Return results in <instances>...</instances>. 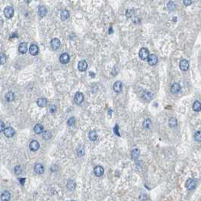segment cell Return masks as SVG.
Wrapping results in <instances>:
<instances>
[{"label": "cell", "instance_id": "1", "mask_svg": "<svg viewBox=\"0 0 201 201\" xmlns=\"http://www.w3.org/2000/svg\"><path fill=\"white\" fill-rule=\"evenodd\" d=\"M139 56L140 59L142 60H146L148 57L149 56V50H148L146 48H141L139 50Z\"/></svg>", "mask_w": 201, "mask_h": 201}, {"label": "cell", "instance_id": "2", "mask_svg": "<svg viewBox=\"0 0 201 201\" xmlns=\"http://www.w3.org/2000/svg\"><path fill=\"white\" fill-rule=\"evenodd\" d=\"M4 15L8 19L11 18L14 15V8L11 6H7L4 9Z\"/></svg>", "mask_w": 201, "mask_h": 201}, {"label": "cell", "instance_id": "3", "mask_svg": "<svg viewBox=\"0 0 201 201\" xmlns=\"http://www.w3.org/2000/svg\"><path fill=\"white\" fill-rule=\"evenodd\" d=\"M84 94L81 93V92H77L75 95V97H74V101L77 104V105H80L83 101H84Z\"/></svg>", "mask_w": 201, "mask_h": 201}, {"label": "cell", "instance_id": "4", "mask_svg": "<svg viewBox=\"0 0 201 201\" xmlns=\"http://www.w3.org/2000/svg\"><path fill=\"white\" fill-rule=\"evenodd\" d=\"M60 44H61V42H60V39H59V38H53V39L51 40V42H50L51 48L54 50H57V49H59L60 47Z\"/></svg>", "mask_w": 201, "mask_h": 201}, {"label": "cell", "instance_id": "5", "mask_svg": "<svg viewBox=\"0 0 201 201\" xmlns=\"http://www.w3.org/2000/svg\"><path fill=\"white\" fill-rule=\"evenodd\" d=\"M179 67L180 69L182 70V71H187L188 69H189V63H188V61L187 60H185V59L181 60L179 63Z\"/></svg>", "mask_w": 201, "mask_h": 201}, {"label": "cell", "instance_id": "6", "mask_svg": "<svg viewBox=\"0 0 201 201\" xmlns=\"http://www.w3.org/2000/svg\"><path fill=\"white\" fill-rule=\"evenodd\" d=\"M87 63L85 60H81L79 61V63H78V69L80 72H85L87 69Z\"/></svg>", "mask_w": 201, "mask_h": 201}, {"label": "cell", "instance_id": "7", "mask_svg": "<svg viewBox=\"0 0 201 201\" xmlns=\"http://www.w3.org/2000/svg\"><path fill=\"white\" fill-rule=\"evenodd\" d=\"M148 63L150 66H155L158 63V57L155 54H151L148 57Z\"/></svg>", "mask_w": 201, "mask_h": 201}, {"label": "cell", "instance_id": "8", "mask_svg": "<svg viewBox=\"0 0 201 201\" xmlns=\"http://www.w3.org/2000/svg\"><path fill=\"white\" fill-rule=\"evenodd\" d=\"M94 174L97 177H101L104 174V168L102 166H96L93 170Z\"/></svg>", "mask_w": 201, "mask_h": 201}, {"label": "cell", "instance_id": "9", "mask_svg": "<svg viewBox=\"0 0 201 201\" xmlns=\"http://www.w3.org/2000/svg\"><path fill=\"white\" fill-rule=\"evenodd\" d=\"M3 132H4V135L6 137H12L15 134V129L11 127H8L6 128H5Z\"/></svg>", "mask_w": 201, "mask_h": 201}, {"label": "cell", "instance_id": "10", "mask_svg": "<svg viewBox=\"0 0 201 201\" xmlns=\"http://www.w3.org/2000/svg\"><path fill=\"white\" fill-rule=\"evenodd\" d=\"M69 60H70V57L69 55L67 54V53H63L60 55V61L61 63L63 64H66L69 62Z\"/></svg>", "mask_w": 201, "mask_h": 201}, {"label": "cell", "instance_id": "11", "mask_svg": "<svg viewBox=\"0 0 201 201\" xmlns=\"http://www.w3.org/2000/svg\"><path fill=\"white\" fill-rule=\"evenodd\" d=\"M122 89L123 84L121 81H116L115 84H114V85H113V90H114L115 92H116V93H120V92H121Z\"/></svg>", "mask_w": 201, "mask_h": 201}, {"label": "cell", "instance_id": "12", "mask_svg": "<svg viewBox=\"0 0 201 201\" xmlns=\"http://www.w3.org/2000/svg\"><path fill=\"white\" fill-rule=\"evenodd\" d=\"M181 89V87L180 86L179 84L174 83V84H172V86H171L170 90H171V93H172L173 94H176V93H179Z\"/></svg>", "mask_w": 201, "mask_h": 201}, {"label": "cell", "instance_id": "13", "mask_svg": "<svg viewBox=\"0 0 201 201\" xmlns=\"http://www.w3.org/2000/svg\"><path fill=\"white\" fill-rule=\"evenodd\" d=\"M186 187L188 190H194L196 187V181L193 179H189L187 181Z\"/></svg>", "mask_w": 201, "mask_h": 201}, {"label": "cell", "instance_id": "14", "mask_svg": "<svg viewBox=\"0 0 201 201\" xmlns=\"http://www.w3.org/2000/svg\"><path fill=\"white\" fill-rule=\"evenodd\" d=\"M39 147H40L39 143L36 140H33L29 144V148L33 151H36L37 150H38Z\"/></svg>", "mask_w": 201, "mask_h": 201}, {"label": "cell", "instance_id": "15", "mask_svg": "<svg viewBox=\"0 0 201 201\" xmlns=\"http://www.w3.org/2000/svg\"><path fill=\"white\" fill-rule=\"evenodd\" d=\"M29 53L33 56H36L38 53V48L36 44H32L29 48Z\"/></svg>", "mask_w": 201, "mask_h": 201}, {"label": "cell", "instance_id": "16", "mask_svg": "<svg viewBox=\"0 0 201 201\" xmlns=\"http://www.w3.org/2000/svg\"><path fill=\"white\" fill-rule=\"evenodd\" d=\"M18 50H19V52H20L21 54H26L27 51V44L24 43V42L20 44L19 48H18Z\"/></svg>", "mask_w": 201, "mask_h": 201}, {"label": "cell", "instance_id": "17", "mask_svg": "<svg viewBox=\"0 0 201 201\" xmlns=\"http://www.w3.org/2000/svg\"><path fill=\"white\" fill-rule=\"evenodd\" d=\"M34 170H35V172L38 174H42L44 171V168L43 165L41 164H36L35 167H34Z\"/></svg>", "mask_w": 201, "mask_h": 201}, {"label": "cell", "instance_id": "18", "mask_svg": "<svg viewBox=\"0 0 201 201\" xmlns=\"http://www.w3.org/2000/svg\"><path fill=\"white\" fill-rule=\"evenodd\" d=\"M88 137L90 139V140L91 141H96L98 138V136H97V133L96 132V130H91L88 133Z\"/></svg>", "mask_w": 201, "mask_h": 201}, {"label": "cell", "instance_id": "19", "mask_svg": "<svg viewBox=\"0 0 201 201\" xmlns=\"http://www.w3.org/2000/svg\"><path fill=\"white\" fill-rule=\"evenodd\" d=\"M44 127L41 124H36V126L34 127V132L36 133V134H40L43 132Z\"/></svg>", "mask_w": 201, "mask_h": 201}, {"label": "cell", "instance_id": "20", "mask_svg": "<svg viewBox=\"0 0 201 201\" xmlns=\"http://www.w3.org/2000/svg\"><path fill=\"white\" fill-rule=\"evenodd\" d=\"M139 155H140V151H139V149H138V148H135L134 150H133L132 153H131L132 159L134 160H137V159L139 158Z\"/></svg>", "mask_w": 201, "mask_h": 201}, {"label": "cell", "instance_id": "21", "mask_svg": "<svg viewBox=\"0 0 201 201\" xmlns=\"http://www.w3.org/2000/svg\"><path fill=\"white\" fill-rule=\"evenodd\" d=\"M60 17H61V20L62 21H66L69 18V13L67 10H62L61 11V13H60Z\"/></svg>", "mask_w": 201, "mask_h": 201}, {"label": "cell", "instance_id": "22", "mask_svg": "<svg viewBox=\"0 0 201 201\" xmlns=\"http://www.w3.org/2000/svg\"><path fill=\"white\" fill-rule=\"evenodd\" d=\"M10 198H11V194L7 191H4L2 195H1V199L2 200L4 201H8L10 200Z\"/></svg>", "mask_w": 201, "mask_h": 201}, {"label": "cell", "instance_id": "23", "mask_svg": "<svg viewBox=\"0 0 201 201\" xmlns=\"http://www.w3.org/2000/svg\"><path fill=\"white\" fill-rule=\"evenodd\" d=\"M37 105L39 106V107H44L47 105V102L48 101L45 98H39L38 100H37Z\"/></svg>", "mask_w": 201, "mask_h": 201}, {"label": "cell", "instance_id": "24", "mask_svg": "<svg viewBox=\"0 0 201 201\" xmlns=\"http://www.w3.org/2000/svg\"><path fill=\"white\" fill-rule=\"evenodd\" d=\"M46 14H47V8L44 6H42V5L39 6V8H38V15H39V16L42 17H44Z\"/></svg>", "mask_w": 201, "mask_h": 201}, {"label": "cell", "instance_id": "25", "mask_svg": "<svg viewBox=\"0 0 201 201\" xmlns=\"http://www.w3.org/2000/svg\"><path fill=\"white\" fill-rule=\"evenodd\" d=\"M66 187L70 191H73L75 187V182L73 181V180H69L68 182H67V185H66Z\"/></svg>", "mask_w": 201, "mask_h": 201}, {"label": "cell", "instance_id": "26", "mask_svg": "<svg viewBox=\"0 0 201 201\" xmlns=\"http://www.w3.org/2000/svg\"><path fill=\"white\" fill-rule=\"evenodd\" d=\"M201 109V103L200 101H195L193 105V110L195 112H200Z\"/></svg>", "mask_w": 201, "mask_h": 201}, {"label": "cell", "instance_id": "27", "mask_svg": "<svg viewBox=\"0 0 201 201\" xmlns=\"http://www.w3.org/2000/svg\"><path fill=\"white\" fill-rule=\"evenodd\" d=\"M177 124H178V121L176 118H171L169 120V125L170 127H175L177 126Z\"/></svg>", "mask_w": 201, "mask_h": 201}, {"label": "cell", "instance_id": "28", "mask_svg": "<svg viewBox=\"0 0 201 201\" xmlns=\"http://www.w3.org/2000/svg\"><path fill=\"white\" fill-rule=\"evenodd\" d=\"M15 93L13 92H8V93L6 94L5 96V100L8 101V102H11L15 100Z\"/></svg>", "mask_w": 201, "mask_h": 201}, {"label": "cell", "instance_id": "29", "mask_svg": "<svg viewBox=\"0 0 201 201\" xmlns=\"http://www.w3.org/2000/svg\"><path fill=\"white\" fill-rule=\"evenodd\" d=\"M43 138L45 139V140H48L51 138V133L50 131L47 130V131H44L43 133Z\"/></svg>", "mask_w": 201, "mask_h": 201}, {"label": "cell", "instance_id": "30", "mask_svg": "<svg viewBox=\"0 0 201 201\" xmlns=\"http://www.w3.org/2000/svg\"><path fill=\"white\" fill-rule=\"evenodd\" d=\"M151 120L150 119H146L143 122V127L145 129H148L151 126Z\"/></svg>", "mask_w": 201, "mask_h": 201}, {"label": "cell", "instance_id": "31", "mask_svg": "<svg viewBox=\"0 0 201 201\" xmlns=\"http://www.w3.org/2000/svg\"><path fill=\"white\" fill-rule=\"evenodd\" d=\"M75 119L74 117H72V118H69V120L67 121V124H68L69 126H70V127L73 126V125L75 124Z\"/></svg>", "mask_w": 201, "mask_h": 201}, {"label": "cell", "instance_id": "32", "mask_svg": "<svg viewBox=\"0 0 201 201\" xmlns=\"http://www.w3.org/2000/svg\"><path fill=\"white\" fill-rule=\"evenodd\" d=\"M6 62V57L5 54H0V65H3Z\"/></svg>", "mask_w": 201, "mask_h": 201}, {"label": "cell", "instance_id": "33", "mask_svg": "<svg viewBox=\"0 0 201 201\" xmlns=\"http://www.w3.org/2000/svg\"><path fill=\"white\" fill-rule=\"evenodd\" d=\"M194 139H195V140L196 141H197V142H200L201 139L200 138V131H197L196 133H195V135H194Z\"/></svg>", "mask_w": 201, "mask_h": 201}, {"label": "cell", "instance_id": "34", "mask_svg": "<svg viewBox=\"0 0 201 201\" xmlns=\"http://www.w3.org/2000/svg\"><path fill=\"white\" fill-rule=\"evenodd\" d=\"M167 8H168L169 10L172 11V10H174L176 8V5H175V3L173 2H170L168 3V5H167Z\"/></svg>", "mask_w": 201, "mask_h": 201}, {"label": "cell", "instance_id": "35", "mask_svg": "<svg viewBox=\"0 0 201 201\" xmlns=\"http://www.w3.org/2000/svg\"><path fill=\"white\" fill-rule=\"evenodd\" d=\"M85 149H84L83 147L79 148V150H78V155H79V157L84 156V155H85Z\"/></svg>", "mask_w": 201, "mask_h": 201}, {"label": "cell", "instance_id": "36", "mask_svg": "<svg viewBox=\"0 0 201 201\" xmlns=\"http://www.w3.org/2000/svg\"><path fill=\"white\" fill-rule=\"evenodd\" d=\"M15 172L16 175H20L22 172V170L21 166H17L15 168Z\"/></svg>", "mask_w": 201, "mask_h": 201}, {"label": "cell", "instance_id": "37", "mask_svg": "<svg viewBox=\"0 0 201 201\" xmlns=\"http://www.w3.org/2000/svg\"><path fill=\"white\" fill-rule=\"evenodd\" d=\"M114 133H115V135H117V136H118V137H121L120 133H119V127H118V124L115 125V127H114Z\"/></svg>", "mask_w": 201, "mask_h": 201}, {"label": "cell", "instance_id": "38", "mask_svg": "<svg viewBox=\"0 0 201 201\" xmlns=\"http://www.w3.org/2000/svg\"><path fill=\"white\" fill-rule=\"evenodd\" d=\"M49 110H50V113H55L56 111H57V107L55 105H51L49 108Z\"/></svg>", "mask_w": 201, "mask_h": 201}, {"label": "cell", "instance_id": "39", "mask_svg": "<svg viewBox=\"0 0 201 201\" xmlns=\"http://www.w3.org/2000/svg\"><path fill=\"white\" fill-rule=\"evenodd\" d=\"M183 2L185 6H188L192 3V0H183Z\"/></svg>", "mask_w": 201, "mask_h": 201}, {"label": "cell", "instance_id": "40", "mask_svg": "<svg viewBox=\"0 0 201 201\" xmlns=\"http://www.w3.org/2000/svg\"><path fill=\"white\" fill-rule=\"evenodd\" d=\"M5 129V124L2 121H0V133L2 132Z\"/></svg>", "mask_w": 201, "mask_h": 201}, {"label": "cell", "instance_id": "41", "mask_svg": "<svg viewBox=\"0 0 201 201\" xmlns=\"http://www.w3.org/2000/svg\"><path fill=\"white\" fill-rule=\"evenodd\" d=\"M20 181H21V185H23L24 184V182H25V179H20Z\"/></svg>", "mask_w": 201, "mask_h": 201}, {"label": "cell", "instance_id": "42", "mask_svg": "<svg viewBox=\"0 0 201 201\" xmlns=\"http://www.w3.org/2000/svg\"><path fill=\"white\" fill-rule=\"evenodd\" d=\"M24 1H25V2H27V3H29V2H30V1H31V0H24Z\"/></svg>", "mask_w": 201, "mask_h": 201}]
</instances>
